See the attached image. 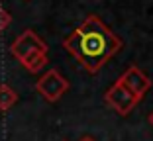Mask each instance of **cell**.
Here are the masks:
<instances>
[{
    "mask_svg": "<svg viewBox=\"0 0 153 141\" xmlns=\"http://www.w3.org/2000/svg\"><path fill=\"white\" fill-rule=\"evenodd\" d=\"M63 47L86 69V73L96 75L122 49V39L96 14H90L63 39Z\"/></svg>",
    "mask_w": 153,
    "mask_h": 141,
    "instance_id": "obj_1",
    "label": "cell"
},
{
    "mask_svg": "<svg viewBox=\"0 0 153 141\" xmlns=\"http://www.w3.org/2000/svg\"><path fill=\"white\" fill-rule=\"evenodd\" d=\"M36 90L39 92L47 102H57V100H61V96L69 90V80L59 73L57 69H49L47 73H43L37 78Z\"/></svg>",
    "mask_w": 153,
    "mask_h": 141,
    "instance_id": "obj_2",
    "label": "cell"
},
{
    "mask_svg": "<svg viewBox=\"0 0 153 141\" xmlns=\"http://www.w3.org/2000/svg\"><path fill=\"white\" fill-rule=\"evenodd\" d=\"M104 102H106L118 116H128L135 106L140 104V98L131 94L120 80H116L108 90L104 92Z\"/></svg>",
    "mask_w": 153,
    "mask_h": 141,
    "instance_id": "obj_3",
    "label": "cell"
},
{
    "mask_svg": "<svg viewBox=\"0 0 153 141\" xmlns=\"http://www.w3.org/2000/svg\"><path fill=\"white\" fill-rule=\"evenodd\" d=\"M10 53L18 61H22L24 57H27L32 53H47V43L33 30H26L14 39V43L10 45Z\"/></svg>",
    "mask_w": 153,
    "mask_h": 141,
    "instance_id": "obj_4",
    "label": "cell"
},
{
    "mask_svg": "<svg viewBox=\"0 0 153 141\" xmlns=\"http://www.w3.org/2000/svg\"><path fill=\"white\" fill-rule=\"evenodd\" d=\"M118 80H120L134 96H137L140 100L149 92V88H151V80L147 78V75H145L140 67H135V65L128 67Z\"/></svg>",
    "mask_w": 153,
    "mask_h": 141,
    "instance_id": "obj_5",
    "label": "cell"
},
{
    "mask_svg": "<svg viewBox=\"0 0 153 141\" xmlns=\"http://www.w3.org/2000/svg\"><path fill=\"white\" fill-rule=\"evenodd\" d=\"M20 63L30 73H39L41 69L47 65V53H32V55H27V57H24Z\"/></svg>",
    "mask_w": 153,
    "mask_h": 141,
    "instance_id": "obj_6",
    "label": "cell"
},
{
    "mask_svg": "<svg viewBox=\"0 0 153 141\" xmlns=\"http://www.w3.org/2000/svg\"><path fill=\"white\" fill-rule=\"evenodd\" d=\"M18 102V94L10 84H0V112H8Z\"/></svg>",
    "mask_w": 153,
    "mask_h": 141,
    "instance_id": "obj_7",
    "label": "cell"
},
{
    "mask_svg": "<svg viewBox=\"0 0 153 141\" xmlns=\"http://www.w3.org/2000/svg\"><path fill=\"white\" fill-rule=\"evenodd\" d=\"M10 22H12V16L8 14V10H4V6L0 4V33L10 26Z\"/></svg>",
    "mask_w": 153,
    "mask_h": 141,
    "instance_id": "obj_8",
    "label": "cell"
},
{
    "mask_svg": "<svg viewBox=\"0 0 153 141\" xmlns=\"http://www.w3.org/2000/svg\"><path fill=\"white\" fill-rule=\"evenodd\" d=\"M81 141H96V139H94V137H90V135H85Z\"/></svg>",
    "mask_w": 153,
    "mask_h": 141,
    "instance_id": "obj_9",
    "label": "cell"
},
{
    "mask_svg": "<svg viewBox=\"0 0 153 141\" xmlns=\"http://www.w3.org/2000/svg\"><path fill=\"white\" fill-rule=\"evenodd\" d=\"M149 123H151V125H153V112H151V114H149Z\"/></svg>",
    "mask_w": 153,
    "mask_h": 141,
    "instance_id": "obj_10",
    "label": "cell"
}]
</instances>
